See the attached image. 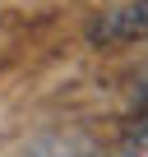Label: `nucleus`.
I'll return each mask as SVG.
<instances>
[{"instance_id": "3", "label": "nucleus", "mask_w": 148, "mask_h": 157, "mask_svg": "<svg viewBox=\"0 0 148 157\" xmlns=\"http://www.w3.org/2000/svg\"><path fill=\"white\" fill-rule=\"evenodd\" d=\"M139 111L148 116V88H139Z\"/></svg>"}, {"instance_id": "1", "label": "nucleus", "mask_w": 148, "mask_h": 157, "mask_svg": "<svg viewBox=\"0 0 148 157\" xmlns=\"http://www.w3.org/2000/svg\"><path fill=\"white\" fill-rule=\"evenodd\" d=\"M23 157H102V148L79 129H51V134H37L23 148Z\"/></svg>"}, {"instance_id": "2", "label": "nucleus", "mask_w": 148, "mask_h": 157, "mask_svg": "<svg viewBox=\"0 0 148 157\" xmlns=\"http://www.w3.org/2000/svg\"><path fill=\"white\" fill-rule=\"evenodd\" d=\"M116 157H148V116L120 139V148H116Z\"/></svg>"}]
</instances>
